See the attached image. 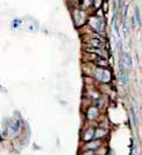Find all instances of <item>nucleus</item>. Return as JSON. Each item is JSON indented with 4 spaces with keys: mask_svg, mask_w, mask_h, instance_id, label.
<instances>
[{
    "mask_svg": "<svg viewBox=\"0 0 142 155\" xmlns=\"http://www.w3.org/2000/svg\"><path fill=\"white\" fill-rule=\"evenodd\" d=\"M95 77L102 82H109L111 79V74L110 72L105 68H97L95 71Z\"/></svg>",
    "mask_w": 142,
    "mask_h": 155,
    "instance_id": "nucleus-1",
    "label": "nucleus"
},
{
    "mask_svg": "<svg viewBox=\"0 0 142 155\" xmlns=\"http://www.w3.org/2000/svg\"><path fill=\"white\" fill-rule=\"evenodd\" d=\"M119 79H120V82L123 84H126L127 81H128V74H127V71L124 68L123 64L119 61Z\"/></svg>",
    "mask_w": 142,
    "mask_h": 155,
    "instance_id": "nucleus-2",
    "label": "nucleus"
},
{
    "mask_svg": "<svg viewBox=\"0 0 142 155\" xmlns=\"http://www.w3.org/2000/svg\"><path fill=\"white\" fill-rule=\"evenodd\" d=\"M94 134H95V132H94V130H88L86 133H84V137H83V140L84 141H91L92 139H94Z\"/></svg>",
    "mask_w": 142,
    "mask_h": 155,
    "instance_id": "nucleus-3",
    "label": "nucleus"
},
{
    "mask_svg": "<svg viewBox=\"0 0 142 155\" xmlns=\"http://www.w3.org/2000/svg\"><path fill=\"white\" fill-rule=\"evenodd\" d=\"M105 134H106V130L97 129V131L95 132V134H94V138H95V139H101V138H103Z\"/></svg>",
    "mask_w": 142,
    "mask_h": 155,
    "instance_id": "nucleus-4",
    "label": "nucleus"
},
{
    "mask_svg": "<svg viewBox=\"0 0 142 155\" xmlns=\"http://www.w3.org/2000/svg\"><path fill=\"white\" fill-rule=\"evenodd\" d=\"M97 114H98V111H97L96 108H90V109L88 110L87 116H88V118H90V119H94V118L97 117Z\"/></svg>",
    "mask_w": 142,
    "mask_h": 155,
    "instance_id": "nucleus-5",
    "label": "nucleus"
},
{
    "mask_svg": "<svg viewBox=\"0 0 142 155\" xmlns=\"http://www.w3.org/2000/svg\"><path fill=\"white\" fill-rule=\"evenodd\" d=\"M99 143H101V142L98 141V140H94V141H90V142H89V143L87 145V147H88L89 149H91V150H94L95 148H98V147L101 146Z\"/></svg>",
    "mask_w": 142,
    "mask_h": 155,
    "instance_id": "nucleus-6",
    "label": "nucleus"
},
{
    "mask_svg": "<svg viewBox=\"0 0 142 155\" xmlns=\"http://www.w3.org/2000/svg\"><path fill=\"white\" fill-rule=\"evenodd\" d=\"M90 44L92 46H95V49L96 48H103V42L102 41H98V39H91Z\"/></svg>",
    "mask_w": 142,
    "mask_h": 155,
    "instance_id": "nucleus-7",
    "label": "nucleus"
},
{
    "mask_svg": "<svg viewBox=\"0 0 142 155\" xmlns=\"http://www.w3.org/2000/svg\"><path fill=\"white\" fill-rule=\"evenodd\" d=\"M135 19H136V22L139 23V26H141V25H142L141 14H140V9H139V7H137V6L135 7Z\"/></svg>",
    "mask_w": 142,
    "mask_h": 155,
    "instance_id": "nucleus-8",
    "label": "nucleus"
},
{
    "mask_svg": "<svg viewBox=\"0 0 142 155\" xmlns=\"http://www.w3.org/2000/svg\"><path fill=\"white\" fill-rule=\"evenodd\" d=\"M124 36H125V38H127V36H128V22L126 20L124 22Z\"/></svg>",
    "mask_w": 142,
    "mask_h": 155,
    "instance_id": "nucleus-9",
    "label": "nucleus"
},
{
    "mask_svg": "<svg viewBox=\"0 0 142 155\" xmlns=\"http://www.w3.org/2000/svg\"><path fill=\"white\" fill-rule=\"evenodd\" d=\"M20 130V123L19 122H15V123L12 125V131L14 133H18V131Z\"/></svg>",
    "mask_w": 142,
    "mask_h": 155,
    "instance_id": "nucleus-10",
    "label": "nucleus"
},
{
    "mask_svg": "<svg viewBox=\"0 0 142 155\" xmlns=\"http://www.w3.org/2000/svg\"><path fill=\"white\" fill-rule=\"evenodd\" d=\"M131 114H132V119H133V123L134 125L136 124V116H135V112H134V110L131 109Z\"/></svg>",
    "mask_w": 142,
    "mask_h": 155,
    "instance_id": "nucleus-11",
    "label": "nucleus"
},
{
    "mask_svg": "<svg viewBox=\"0 0 142 155\" xmlns=\"http://www.w3.org/2000/svg\"><path fill=\"white\" fill-rule=\"evenodd\" d=\"M95 154V152L94 150H91V149H89V150H87V152H84L83 155H94Z\"/></svg>",
    "mask_w": 142,
    "mask_h": 155,
    "instance_id": "nucleus-12",
    "label": "nucleus"
}]
</instances>
